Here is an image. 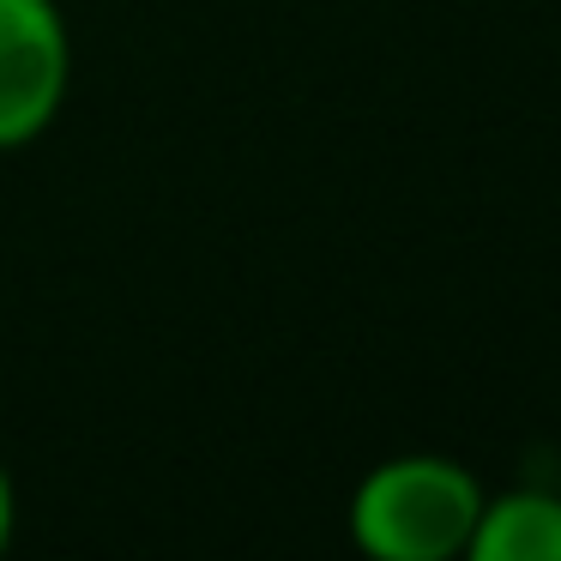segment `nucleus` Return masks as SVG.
I'll list each match as a JSON object with an SVG mask.
<instances>
[{
    "label": "nucleus",
    "instance_id": "f257e3e1",
    "mask_svg": "<svg viewBox=\"0 0 561 561\" xmlns=\"http://www.w3.org/2000/svg\"><path fill=\"white\" fill-rule=\"evenodd\" d=\"M489 489L447 453L380 459L351 495V543L375 561H453L471 549Z\"/></svg>",
    "mask_w": 561,
    "mask_h": 561
},
{
    "label": "nucleus",
    "instance_id": "f03ea898",
    "mask_svg": "<svg viewBox=\"0 0 561 561\" xmlns=\"http://www.w3.org/2000/svg\"><path fill=\"white\" fill-rule=\"evenodd\" d=\"M73 31L61 0H0V151H25L61 122Z\"/></svg>",
    "mask_w": 561,
    "mask_h": 561
},
{
    "label": "nucleus",
    "instance_id": "7ed1b4c3",
    "mask_svg": "<svg viewBox=\"0 0 561 561\" xmlns=\"http://www.w3.org/2000/svg\"><path fill=\"white\" fill-rule=\"evenodd\" d=\"M471 561H561V495L549 489H507L483 495L471 531Z\"/></svg>",
    "mask_w": 561,
    "mask_h": 561
},
{
    "label": "nucleus",
    "instance_id": "20e7f679",
    "mask_svg": "<svg viewBox=\"0 0 561 561\" xmlns=\"http://www.w3.org/2000/svg\"><path fill=\"white\" fill-rule=\"evenodd\" d=\"M13 531H19V489H13V471L0 465V556H7Z\"/></svg>",
    "mask_w": 561,
    "mask_h": 561
}]
</instances>
